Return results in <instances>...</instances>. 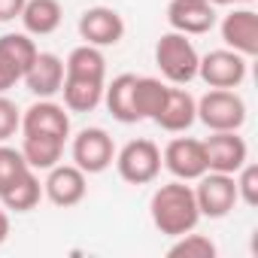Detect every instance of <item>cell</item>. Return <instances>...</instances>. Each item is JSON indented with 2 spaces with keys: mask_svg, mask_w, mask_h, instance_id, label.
Listing matches in <instances>:
<instances>
[{
  "mask_svg": "<svg viewBox=\"0 0 258 258\" xmlns=\"http://www.w3.org/2000/svg\"><path fill=\"white\" fill-rule=\"evenodd\" d=\"M149 216H152V225L164 237L188 234L204 219L198 210V201H195V188L185 185L182 179H173V182H164L161 188H155V195L149 201Z\"/></svg>",
  "mask_w": 258,
  "mask_h": 258,
  "instance_id": "cell-1",
  "label": "cell"
},
{
  "mask_svg": "<svg viewBox=\"0 0 258 258\" xmlns=\"http://www.w3.org/2000/svg\"><path fill=\"white\" fill-rule=\"evenodd\" d=\"M198 61H201V55L185 34L167 31L155 43V64H158L164 82H170V85H188L198 76Z\"/></svg>",
  "mask_w": 258,
  "mask_h": 258,
  "instance_id": "cell-2",
  "label": "cell"
},
{
  "mask_svg": "<svg viewBox=\"0 0 258 258\" xmlns=\"http://www.w3.org/2000/svg\"><path fill=\"white\" fill-rule=\"evenodd\" d=\"M198 118L210 131H240L246 121V103L234 88H210L198 100Z\"/></svg>",
  "mask_w": 258,
  "mask_h": 258,
  "instance_id": "cell-3",
  "label": "cell"
},
{
  "mask_svg": "<svg viewBox=\"0 0 258 258\" xmlns=\"http://www.w3.org/2000/svg\"><path fill=\"white\" fill-rule=\"evenodd\" d=\"M115 170L131 185L155 182L161 173V149L152 140H131L115 152Z\"/></svg>",
  "mask_w": 258,
  "mask_h": 258,
  "instance_id": "cell-4",
  "label": "cell"
},
{
  "mask_svg": "<svg viewBox=\"0 0 258 258\" xmlns=\"http://www.w3.org/2000/svg\"><path fill=\"white\" fill-rule=\"evenodd\" d=\"M195 201H198V210L201 216L207 219H225L234 204L240 201L237 198V182H234V173H216V170H207L204 176L195 179Z\"/></svg>",
  "mask_w": 258,
  "mask_h": 258,
  "instance_id": "cell-5",
  "label": "cell"
},
{
  "mask_svg": "<svg viewBox=\"0 0 258 258\" xmlns=\"http://www.w3.org/2000/svg\"><path fill=\"white\" fill-rule=\"evenodd\" d=\"M73 164L82 173H103L115 161V143L103 127H82L73 137Z\"/></svg>",
  "mask_w": 258,
  "mask_h": 258,
  "instance_id": "cell-6",
  "label": "cell"
},
{
  "mask_svg": "<svg viewBox=\"0 0 258 258\" xmlns=\"http://www.w3.org/2000/svg\"><path fill=\"white\" fill-rule=\"evenodd\" d=\"M22 134H37V137H55L64 140L70 137V112L67 106L55 103L52 97H40L22 112Z\"/></svg>",
  "mask_w": 258,
  "mask_h": 258,
  "instance_id": "cell-7",
  "label": "cell"
},
{
  "mask_svg": "<svg viewBox=\"0 0 258 258\" xmlns=\"http://www.w3.org/2000/svg\"><path fill=\"white\" fill-rule=\"evenodd\" d=\"M246 61L249 58H243L234 49H216L198 61V76L210 88H240L246 79V67H249Z\"/></svg>",
  "mask_w": 258,
  "mask_h": 258,
  "instance_id": "cell-8",
  "label": "cell"
},
{
  "mask_svg": "<svg viewBox=\"0 0 258 258\" xmlns=\"http://www.w3.org/2000/svg\"><path fill=\"white\" fill-rule=\"evenodd\" d=\"M204 155H207V170L237 173L249 161V146L237 131H213L204 140Z\"/></svg>",
  "mask_w": 258,
  "mask_h": 258,
  "instance_id": "cell-9",
  "label": "cell"
},
{
  "mask_svg": "<svg viewBox=\"0 0 258 258\" xmlns=\"http://www.w3.org/2000/svg\"><path fill=\"white\" fill-rule=\"evenodd\" d=\"M161 164L182 182H195L198 176L207 173V155H204V140L195 137H176L164 146Z\"/></svg>",
  "mask_w": 258,
  "mask_h": 258,
  "instance_id": "cell-10",
  "label": "cell"
},
{
  "mask_svg": "<svg viewBox=\"0 0 258 258\" xmlns=\"http://www.w3.org/2000/svg\"><path fill=\"white\" fill-rule=\"evenodd\" d=\"M46 182H43V195L55 204V207H76L85 201L88 191V173H82L76 164H55L46 170Z\"/></svg>",
  "mask_w": 258,
  "mask_h": 258,
  "instance_id": "cell-11",
  "label": "cell"
},
{
  "mask_svg": "<svg viewBox=\"0 0 258 258\" xmlns=\"http://www.w3.org/2000/svg\"><path fill=\"white\" fill-rule=\"evenodd\" d=\"M79 37L97 49L118 46L124 37V19L112 7H88L79 16Z\"/></svg>",
  "mask_w": 258,
  "mask_h": 258,
  "instance_id": "cell-12",
  "label": "cell"
},
{
  "mask_svg": "<svg viewBox=\"0 0 258 258\" xmlns=\"http://www.w3.org/2000/svg\"><path fill=\"white\" fill-rule=\"evenodd\" d=\"M167 25L176 34L201 37L216 28V7L210 0H170L167 4Z\"/></svg>",
  "mask_w": 258,
  "mask_h": 258,
  "instance_id": "cell-13",
  "label": "cell"
},
{
  "mask_svg": "<svg viewBox=\"0 0 258 258\" xmlns=\"http://www.w3.org/2000/svg\"><path fill=\"white\" fill-rule=\"evenodd\" d=\"M222 40H225V49H234L240 52L243 58H252L258 55V13L252 7H240V10H231L225 19H222Z\"/></svg>",
  "mask_w": 258,
  "mask_h": 258,
  "instance_id": "cell-14",
  "label": "cell"
},
{
  "mask_svg": "<svg viewBox=\"0 0 258 258\" xmlns=\"http://www.w3.org/2000/svg\"><path fill=\"white\" fill-rule=\"evenodd\" d=\"M152 121L167 134H182L198 121V100L188 94V88L170 85L167 94H164V103H161V109L155 112Z\"/></svg>",
  "mask_w": 258,
  "mask_h": 258,
  "instance_id": "cell-15",
  "label": "cell"
},
{
  "mask_svg": "<svg viewBox=\"0 0 258 258\" xmlns=\"http://www.w3.org/2000/svg\"><path fill=\"white\" fill-rule=\"evenodd\" d=\"M22 79L34 97H55L64 85V61L55 52H37L34 64L25 70Z\"/></svg>",
  "mask_w": 258,
  "mask_h": 258,
  "instance_id": "cell-16",
  "label": "cell"
},
{
  "mask_svg": "<svg viewBox=\"0 0 258 258\" xmlns=\"http://www.w3.org/2000/svg\"><path fill=\"white\" fill-rule=\"evenodd\" d=\"M134 82H137L134 73H121L109 85H103V103H106L109 115L115 121H121V124L140 121L137 118V109H134Z\"/></svg>",
  "mask_w": 258,
  "mask_h": 258,
  "instance_id": "cell-17",
  "label": "cell"
},
{
  "mask_svg": "<svg viewBox=\"0 0 258 258\" xmlns=\"http://www.w3.org/2000/svg\"><path fill=\"white\" fill-rule=\"evenodd\" d=\"M103 85L106 79H82V76H64L61 94L64 106L70 112H91L103 103Z\"/></svg>",
  "mask_w": 258,
  "mask_h": 258,
  "instance_id": "cell-18",
  "label": "cell"
},
{
  "mask_svg": "<svg viewBox=\"0 0 258 258\" xmlns=\"http://www.w3.org/2000/svg\"><path fill=\"white\" fill-rule=\"evenodd\" d=\"M22 25H25V34H34V37H49L61 28V19H64V10L58 0H25V10H22Z\"/></svg>",
  "mask_w": 258,
  "mask_h": 258,
  "instance_id": "cell-19",
  "label": "cell"
},
{
  "mask_svg": "<svg viewBox=\"0 0 258 258\" xmlns=\"http://www.w3.org/2000/svg\"><path fill=\"white\" fill-rule=\"evenodd\" d=\"M43 198V182L37 176V170H25L13 185H7L0 191V204L13 213H31Z\"/></svg>",
  "mask_w": 258,
  "mask_h": 258,
  "instance_id": "cell-20",
  "label": "cell"
},
{
  "mask_svg": "<svg viewBox=\"0 0 258 258\" xmlns=\"http://www.w3.org/2000/svg\"><path fill=\"white\" fill-rule=\"evenodd\" d=\"M22 155L28 161L31 170H49L61 161L64 155V140L55 137H37V134H25L22 140Z\"/></svg>",
  "mask_w": 258,
  "mask_h": 258,
  "instance_id": "cell-21",
  "label": "cell"
},
{
  "mask_svg": "<svg viewBox=\"0 0 258 258\" xmlns=\"http://www.w3.org/2000/svg\"><path fill=\"white\" fill-rule=\"evenodd\" d=\"M64 76H82V79H106V58L97 46H76L64 61Z\"/></svg>",
  "mask_w": 258,
  "mask_h": 258,
  "instance_id": "cell-22",
  "label": "cell"
},
{
  "mask_svg": "<svg viewBox=\"0 0 258 258\" xmlns=\"http://www.w3.org/2000/svg\"><path fill=\"white\" fill-rule=\"evenodd\" d=\"M167 82L164 79H155V76H137L134 82V109H137V118H155V112L161 109L164 103V94H167Z\"/></svg>",
  "mask_w": 258,
  "mask_h": 258,
  "instance_id": "cell-23",
  "label": "cell"
},
{
  "mask_svg": "<svg viewBox=\"0 0 258 258\" xmlns=\"http://www.w3.org/2000/svg\"><path fill=\"white\" fill-rule=\"evenodd\" d=\"M37 46H34V40L28 37V34H4L0 37V55H4L22 76H25V70L34 64V58H37Z\"/></svg>",
  "mask_w": 258,
  "mask_h": 258,
  "instance_id": "cell-24",
  "label": "cell"
},
{
  "mask_svg": "<svg viewBox=\"0 0 258 258\" xmlns=\"http://www.w3.org/2000/svg\"><path fill=\"white\" fill-rule=\"evenodd\" d=\"M173 240H176V243L167 249L170 258H216V252H219L210 237L195 234V231L179 234V237H173Z\"/></svg>",
  "mask_w": 258,
  "mask_h": 258,
  "instance_id": "cell-25",
  "label": "cell"
},
{
  "mask_svg": "<svg viewBox=\"0 0 258 258\" xmlns=\"http://www.w3.org/2000/svg\"><path fill=\"white\" fill-rule=\"evenodd\" d=\"M25 170H31V167H28L22 149H13L7 143H0V191H4L7 185H13Z\"/></svg>",
  "mask_w": 258,
  "mask_h": 258,
  "instance_id": "cell-26",
  "label": "cell"
},
{
  "mask_svg": "<svg viewBox=\"0 0 258 258\" xmlns=\"http://www.w3.org/2000/svg\"><path fill=\"white\" fill-rule=\"evenodd\" d=\"M234 182H237V198H240L246 207H255V204H258V167L246 161V164L234 173Z\"/></svg>",
  "mask_w": 258,
  "mask_h": 258,
  "instance_id": "cell-27",
  "label": "cell"
},
{
  "mask_svg": "<svg viewBox=\"0 0 258 258\" xmlns=\"http://www.w3.org/2000/svg\"><path fill=\"white\" fill-rule=\"evenodd\" d=\"M19 127H22V109L7 94H0V143H7L10 137H16Z\"/></svg>",
  "mask_w": 258,
  "mask_h": 258,
  "instance_id": "cell-28",
  "label": "cell"
},
{
  "mask_svg": "<svg viewBox=\"0 0 258 258\" xmlns=\"http://www.w3.org/2000/svg\"><path fill=\"white\" fill-rule=\"evenodd\" d=\"M19 79H22V73H19V70H16L4 55H0V94H7Z\"/></svg>",
  "mask_w": 258,
  "mask_h": 258,
  "instance_id": "cell-29",
  "label": "cell"
},
{
  "mask_svg": "<svg viewBox=\"0 0 258 258\" xmlns=\"http://www.w3.org/2000/svg\"><path fill=\"white\" fill-rule=\"evenodd\" d=\"M25 10V0H0V22H13Z\"/></svg>",
  "mask_w": 258,
  "mask_h": 258,
  "instance_id": "cell-30",
  "label": "cell"
},
{
  "mask_svg": "<svg viewBox=\"0 0 258 258\" xmlns=\"http://www.w3.org/2000/svg\"><path fill=\"white\" fill-rule=\"evenodd\" d=\"M10 237V216H7V207H0V243H7Z\"/></svg>",
  "mask_w": 258,
  "mask_h": 258,
  "instance_id": "cell-31",
  "label": "cell"
},
{
  "mask_svg": "<svg viewBox=\"0 0 258 258\" xmlns=\"http://www.w3.org/2000/svg\"><path fill=\"white\" fill-rule=\"evenodd\" d=\"M213 7H225V4H231V0H210Z\"/></svg>",
  "mask_w": 258,
  "mask_h": 258,
  "instance_id": "cell-32",
  "label": "cell"
},
{
  "mask_svg": "<svg viewBox=\"0 0 258 258\" xmlns=\"http://www.w3.org/2000/svg\"><path fill=\"white\" fill-rule=\"evenodd\" d=\"M231 4H243V7H249V4H255V0H231Z\"/></svg>",
  "mask_w": 258,
  "mask_h": 258,
  "instance_id": "cell-33",
  "label": "cell"
}]
</instances>
